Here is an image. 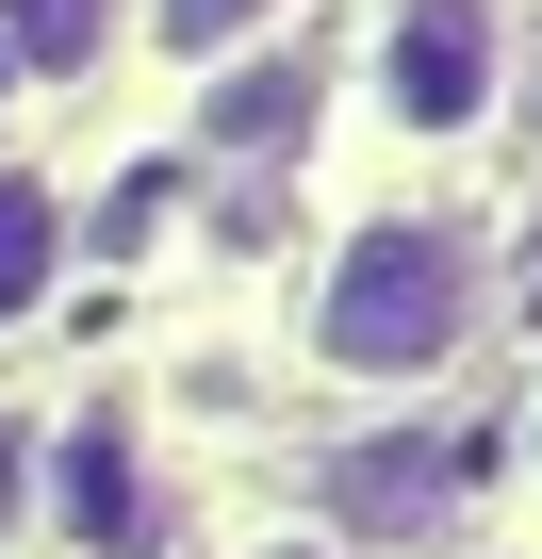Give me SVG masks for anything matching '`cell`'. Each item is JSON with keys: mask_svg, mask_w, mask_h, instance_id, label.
<instances>
[{"mask_svg": "<svg viewBox=\"0 0 542 559\" xmlns=\"http://www.w3.org/2000/svg\"><path fill=\"white\" fill-rule=\"evenodd\" d=\"M477 330H493V230L444 198H395L313 263V362L346 395H427Z\"/></svg>", "mask_w": 542, "mask_h": 559, "instance_id": "obj_1", "label": "cell"}, {"mask_svg": "<svg viewBox=\"0 0 542 559\" xmlns=\"http://www.w3.org/2000/svg\"><path fill=\"white\" fill-rule=\"evenodd\" d=\"M493 99H509V0H378V116L411 148L493 132Z\"/></svg>", "mask_w": 542, "mask_h": 559, "instance_id": "obj_2", "label": "cell"}, {"mask_svg": "<svg viewBox=\"0 0 542 559\" xmlns=\"http://www.w3.org/2000/svg\"><path fill=\"white\" fill-rule=\"evenodd\" d=\"M34 510L83 543V559H148L165 543V477H148V428L99 395V412H67L50 444H34Z\"/></svg>", "mask_w": 542, "mask_h": 559, "instance_id": "obj_3", "label": "cell"}, {"mask_svg": "<svg viewBox=\"0 0 542 559\" xmlns=\"http://www.w3.org/2000/svg\"><path fill=\"white\" fill-rule=\"evenodd\" d=\"M460 477H477V444H460V428H378V444L346 461V510H362V526H395V510H444Z\"/></svg>", "mask_w": 542, "mask_h": 559, "instance_id": "obj_4", "label": "cell"}, {"mask_svg": "<svg viewBox=\"0 0 542 559\" xmlns=\"http://www.w3.org/2000/svg\"><path fill=\"white\" fill-rule=\"evenodd\" d=\"M50 280H67V198H50L34 165H0V330L50 313Z\"/></svg>", "mask_w": 542, "mask_h": 559, "instance_id": "obj_5", "label": "cell"}, {"mask_svg": "<svg viewBox=\"0 0 542 559\" xmlns=\"http://www.w3.org/2000/svg\"><path fill=\"white\" fill-rule=\"evenodd\" d=\"M116 17H132V0H0V34H17V67H50V83H83V67L116 50Z\"/></svg>", "mask_w": 542, "mask_h": 559, "instance_id": "obj_6", "label": "cell"}, {"mask_svg": "<svg viewBox=\"0 0 542 559\" xmlns=\"http://www.w3.org/2000/svg\"><path fill=\"white\" fill-rule=\"evenodd\" d=\"M263 17H280V0H148V34H165L181 67H230V50L263 34Z\"/></svg>", "mask_w": 542, "mask_h": 559, "instance_id": "obj_7", "label": "cell"}, {"mask_svg": "<svg viewBox=\"0 0 542 559\" xmlns=\"http://www.w3.org/2000/svg\"><path fill=\"white\" fill-rule=\"evenodd\" d=\"M34 526V428H0V543Z\"/></svg>", "mask_w": 542, "mask_h": 559, "instance_id": "obj_8", "label": "cell"}, {"mask_svg": "<svg viewBox=\"0 0 542 559\" xmlns=\"http://www.w3.org/2000/svg\"><path fill=\"white\" fill-rule=\"evenodd\" d=\"M246 559H362V543H329V526H280V543H246Z\"/></svg>", "mask_w": 542, "mask_h": 559, "instance_id": "obj_9", "label": "cell"}, {"mask_svg": "<svg viewBox=\"0 0 542 559\" xmlns=\"http://www.w3.org/2000/svg\"><path fill=\"white\" fill-rule=\"evenodd\" d=\"M526 477H542V412H526Z\"/></svg>", "mask_w": 542, "mask_h": 559, "instance_id": "obj_10", "label": "cell"}]
</instances>
